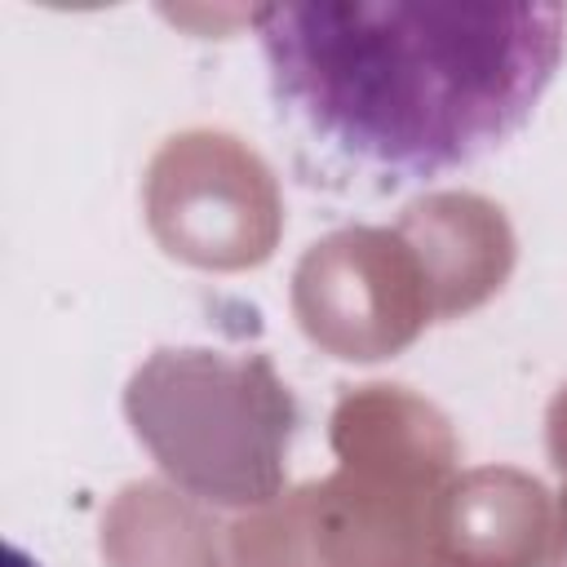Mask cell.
<instances>
[{
	"mask_svg": "<svg viewBox=\"0 0 567 567\" xmlns=\"http://www.w3.org/2000/svg\"><path fill=\"white\" fill-rule=\"evenodd\" d=\"M252 31L279 120L323 159L408 186L527 128L567 53V4H270Z\"/></svg>",
	"mask_w": 567,
	"mask_h": 567,
	"instance_id": "6da1fadb",
	"label": "cell"
}]
</instances>
